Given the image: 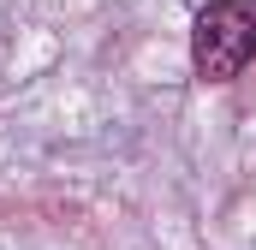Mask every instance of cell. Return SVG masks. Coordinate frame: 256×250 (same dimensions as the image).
I'll use <instances>...</instances> for the list:
<instances>
[{
	"mask_svg": "<svg viewBox=\"0 0 256 250\" xmlns=\"http://www.w3.org/2000/svg\"><path fill=\"white\" fill-rule=\"evenodd\" d=\"M256 60V0H214L196 12L191 66L208 84H226Z\"/></svg>",
	"mask_w": 256,
	"mask_h": 250,
	"instance_id": "6da1fadb",
	"label": "cell"
}]
</instances>
